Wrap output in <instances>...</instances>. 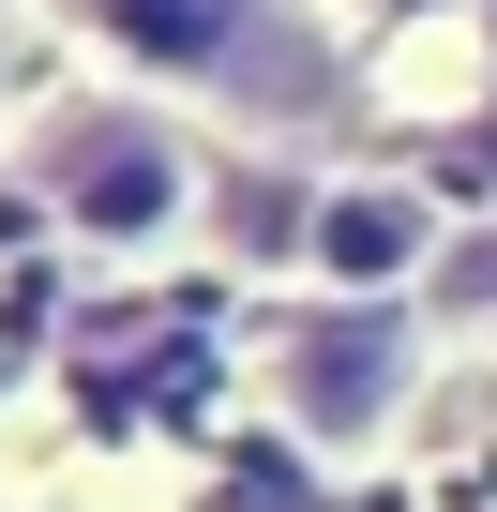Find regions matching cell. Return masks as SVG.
I'll return each instance as SVG.
<instances>
[{
  "label": "cell",
  "mask_w": 497,
  "mask_h": 512,
  "mask_svg": "<svg viewBox=\"0 0 497 512\" xmlns=\"http://www.w3.org/2000/svg\"><path fill=\"white\" fill-rule=\"evenodd\" d=\"M31 196H46L76 241L151 256V241L196 211V136H181L166 106H136V91H76V106L31 121Z\"/></svg>",
  "instance_id": "6da1fadb"
},
{
  "label": "cell",
  "mask_w": 497,
  "mask_h": 512,
  "mask_svg": "<svg viewBox=\"0 0 497 512\" xmlns=\"http://www.w3.org/2000/svg\"><path fill=\"white\" fill-rule=\"evenodd\" d=\"M407 377H422V347H407V317H392V302H317V317H287V332H272V407H287L317 452L392 437Z\"/></svg>",
  "instance_id": "7a4b0ae2"
},
{
  "label": "cell",
  "mask_w": 497,
  "mask_h": 512,
  "mask_svg": "<svg viewBox=\"0 0 497 512\" xmlns=\"http://www.w3.org/2000/svg\"><path fill=\"white\" fill-rule=\"evenodd\" d=\"M452 256V226H437V196L422 181H317V226H302V272L332 287V302H392V287H422Z\"/></svg>",
  "instance_id": "3957f363"
},
{
  "label": "cell",
  "mask_w": 497,
  "mask_h": 512,
  "mask_svg": "<svg viewBox=\"0 0 497 512\" xmlns=\"http://www.w3.org/2000/svg\"><path fill=\"white\" fill-rule=\"evenodd\" d=\"M61 16L106 31L151 76H241V61H272V0H61Z\"/></svg>",
  "instance_id": "277c9868"
},
{
  "label": "cell",
  "mask_w": 497,
  "mask_h": 512,
  "mask_svg": "<svg viewBox=\"0 0 497 512\" xmlns=\"http://www.w3.org/2000/svg\"><path fill=\"white\" fill-rule=\"evenodd\" d=\"M437 287H452V302H497V241H452V256H437Z\"/></svg>",
  "instance_id": "5b68a950"
},
{
  "label": "cell",
  "mask_w": 497,
  "mask_h": 512,
  "mask_svg": "<svg viewBox=\"0 0 497 512\" xmlns=\"http://www.w3.org/2000/svg\"><path fill=\"white\" fill-rule=\"evenodd\" d=\"M467 166H482V181H497V106H482V121H467Z\"/></svg>",
  "instance_id": "8992f818"
},
{
  "label": "cell",
  "mask_w": 497,
  "mask_h": 512,
  "mask_svg": "<svg viewBox=\"0 0 497 512\" xmlns=\"http://www.w3.org/2000/svg\"><path fill=\"white\" fill-rule=\"evenodd\" d=\"M467 16H482V46H497V0H467Z\"/></svg>",
  "instance_id": "52a82bcc"
}]
</instances>
